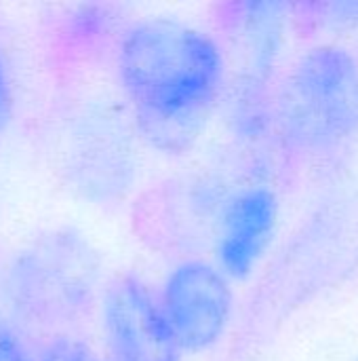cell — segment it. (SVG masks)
I'll list each match as a JSON object with an SVG mask.
<instances>
[{
  "mask_svg": "<svg viewBox=\"0 0 358 361\" xmlns=\"http://www.w3.org/2000/svg\"><path fill=\"white\" fill-rule=\"evenodd\" d=\"M118 70L141 133L156 148L181 150L213 108L224 57L211 36L192 25L146 19L127 32Z\"/></svg>",
  "mask_w": 358,
  "mask_h": 361,
  "instance_id": "1",
  "label": "cell"
},
{
  "mask_svg": "<svg viewBox=\"0 0 358 361\" xmlns=\"http://www.w3.org/2000/svg\"><path fill=\"white\" fill-rule=\"evenodd\" d=\"M99 260L72 231H55L32 241L8 264L2 294L8 309L34 324H61L78 317L93 300Z\"/></svg>",
  "mask_w": 358,
  "mask_h": 361,
  "instance_id": "2",
  "label": "cell"
},
{
  "mask_svg": "<svg viewBox=\"0 0 358 361\" xmlns=\"http://www.w3.org/2000/svg\"><path fill=\"white\" fill-rule=\"evenodd\" d=\"M289 131L312 148H331L358 131V61L333 44L310 49L295 63L285 99Z\"/></svg>",
  "mask_w": 358,
  "mask_h": 361,
  "instance_id": "3",
  "label": "cell"
},
{
  "mask_svg": "<svg viewBox=\"0 0 358 361\" xmlns=\"http://www.w3.org/2000/svg\"><path fill=\"white\" fill-rule=\"evenodd\" d=\"M160 307L181 351H203L226 332L232 292L222 271L190 260L169 275Z\"/></svg>",
  "mask_w": 358,
  "mask_h": 361,
  "instance_id": "4",
  "label": "cell"
},
{
  "mask_svg": "<svg viewBox=\"0 0 358 361\" xmlns=\"http://www.w3.org/2000/svg\"><path fill=\"white\" fill-rule=\"evenodd\" d=\"M103 328L112 361H179L181 347L141 281L116 279L103 298Z\"/></svg>",
  "mask_w": 358,
  "mask_h": 361,
  "instance_id": "5",
  "label": "cell"
},
{
  "mask_svg": "<svg viewBox=\"0 0 358 361\" xmlns=\"http://www.w3.org/2000/svg\"><path fill=\"white\" fill-rule=\"evenodd\" d=\"M279 220V203L270 188L251 186L238 192L222 214L217 258L226 275L247 277L268 250Z\"/></svg>",
  "mask_w": 358,
  "mask_h": 361,
  "instance_id": "6",
  "label": "cell"
},
{
  "mask_svg": "<svg viewBox=\"0 0 358 361\" xmlns=\"http://www.w3.org/2000/svg\"><path fill=\"white\" fill-rule=\"evenodd\" d=\"M36 361H95L93 355L89 353V349L72 338L59 336L55 341H51L40 355L36 357Z\"/></svg>",
  "mask_w": 358,
  "mask_h": 361,
  "instance_id": "7",
  "label": "cell"
},
{
  "mask_svg": "<svg viewBox=\"0 0 358 361\" xmlns=\"http://www.w3.org/2000/svg\"><path fill=\"white\" fill-rule=\"evenodd\" d=\"M0 361H36L19 330L8 322H0Z\"/></svg>",
  "mask_w": 358,
  "mask_h": 361,
  "instance_id": "8",
  "label": "cell"
},
{
  "mask_svg": "<svg viewBox=\"0 0 358 361\" xmlns=\"http://www.w3.org/2000/svg\"><path fill=\"white\" fill-rule=\"evenodd\" d=\"M11 106H13V93H11V80H8V70L6 61L0 53V137L8 125L11 118Z\"/></svg>",
  "mask_w": 358,
  "mask_h": 361,
  "instance_id": "9",
  "label": "cell"
}]
</instances>
